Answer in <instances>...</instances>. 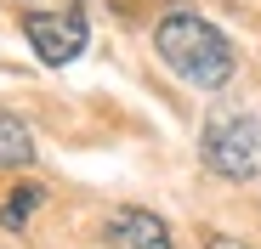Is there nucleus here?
<instances>
[{
    "mask_svg": "<svg viewBox=\"0 0 261 249\" xmlns=\"http://www.w3.org/2000/svg\"><path fill=\"white\" fill-rule=\"evenodd\" d=\"M153 51L159 63L193 91H227L239 74V51L233 40L199 12H165L153 23Z\"/></svg>",
    "mask_w": 261,
    "mask_h": 249,
    "instance_id": "1",
    "label": "nucleus"
},
{
    "mask_svg": "<svg viewBox=\"0 0 261 249\" xmlns=\"http://www.w3.org/2000/svg\"><path fill=\"white\" fill-rule=\"evenodd\" d=\"M199 159L222 181H255L261 176V119L244 108H216L199 131Z\"/></svg>",
    "mask_w": 261,
    "mask_h": 249,
    "instance_id": "2",
    "label": "nucleus"
},
{
    "mask_svg": "<svg viewBox=\"0 0 261 249\" xmlns=\"http://www.w3.org/2000/svg\"><path fill=\"white\" fill-rule=\"evenodd\" d=\"M23 34H29V46H34L40 63L63 68V63H74L85 51V34L91 28H85L80 6H46V12H23Z\"/></svg>",
    "mask_w": 261,
    "mask_h": 249,
    "instance_id": "3",
    "label": "nucleus"
},
{
    "mask_svg": "<svg viewBox=\"0 0 261 249\" xmlns=\"http://www.w3.org/2000/svg\"><path fill=\"white\" fill-rule=\"evenodd\" d=\"M102 238H108V249H176V243H170V227H165V215H153V210H137V204L114 210Z\"/></svg>",
    "mask_w": 261,
    "mask_h": 249,
    "instance_id": "4",
    "label": "nucleus"
},
{
    "mask_svg": "<svg viewBox=\"0 0 261 249\" xmlns=\"http://www.w3.org/2000/svg\"><path fill=\"white\" fill-rule=\"evenodd\" d=\"M34 164V136L17 113H0V170H23Z\"/></svg>",
    "mask_w": 261,
    "mask_h": 249,
    "instance_id": "5",
    "label": "nucleus"
},
{
    "mask_svg": "<svg viewBox=\"0 0 261 249\" xmlns=\"http://www.w3.org/2000/svg\"><path fill=\"white\" fill-rule=\"evenodd\" d=\"M40 204H46V193H40L34 181H23V187H17V193H12L6 204H0V221H6L12 232H23V227H29V215L40 210Z\"/></svg>",
    "mask_w": 261,
    "mask_h": 249,
    "instance_id": "6",
    "label": "nucleus"
},
{
    "mask_svg": "<svg viewBox=\"0 0 261 249\" xmlns=\"http://www.w3.org/2000/svg\"><path fill=\"white\" fill-rule=\"evenodd\" d=\"M204 249H250L244 238H227V232H204Z\"/></svg>",
    "mask_w": 261,
    "mask_h": 249,
    "instance_id": "7",
    "label": "nucleus"
}]
</instances>
